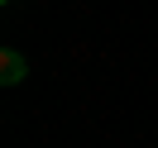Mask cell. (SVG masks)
Masks as SVG:
<instances>
[{"label": "cell", "mask_w": 158, "mask_h": 148, "mask_svg": "<svg viewBox=\"0 0 158 148\" xmlns=\"http://www.w3.org/2000/svg\"><path fill=\"white\" fill-rule=\"evenodd\" d=\"M0 81H5V86L24 81V58H19L15 48H5V53H0Z\"/></svg>", "instance_id": "obj_1"}]
</instances>
